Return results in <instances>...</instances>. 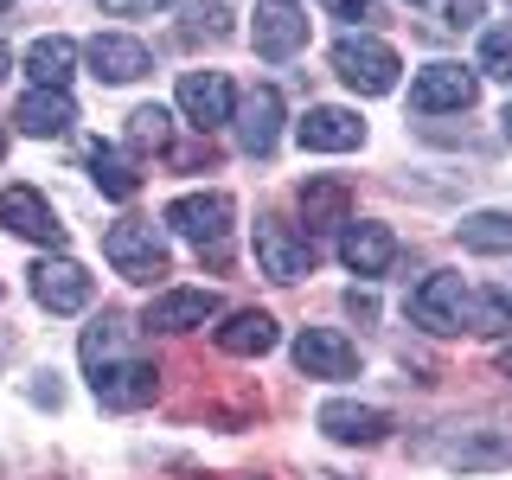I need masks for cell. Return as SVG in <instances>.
<instances>
[{"mask_svg": "<svg viewBox=\"0 0 512 480\" xmlns=\"http://www.w3.org/2000/svg\"><path fill=\"white\" fill-rule=\"evenodd\" d=\"M461 250L512 256V212H468V218H461Z\"/></svg>", "mask_w": 512, "mask_h": 480, "instance_id": "obj_26", "label": "cell"}, {"mask_svg": "<svg viewBox=\"0 0 512 480\" xmlns=\"http://www.w3.org/2000/svg\"><path fill=\"white\" fill-rule=\"evenodd\" d=\"M250 39H256V52H263V58H295L301 45H308V20H301L295 0H263V7H256Z\"/></svg>", "mask_w": 512, "mask_h": 480, "instance_id": "obj_16", "label": "cell"}, {"mask_svg": "<svg viewBox=\"0 0 512 480\" xmlns=\"http://www.w3.org/2000/svg\"><path fill=\"white\" fill-rule=\"evenodd\" d=\"M128 141H135V148L141 154H160V148H167V141H173V116H167V109H160V103H141L135 109V116H128Z\"/></svg>", "mask_w": 512, "mask_h": 480, "instance_id": "obj_28", "label": "cell"}, {"mask_svg": "<svg viewBox=\"0 0 512 480\" xmlns=\"http://www.w3.org/2000/svg\"><path fill=\"white\" fill-rule=\"evenodd\" d=\"M333 20H372V0H327Z\"/></svg>", "mask_w": 512, "mask_h": 480, "instance_id": "obj_30", "label": "cell"}, {"mask_svg": "<svg viewBox=\"0 0 512 480\" xmlns=\"http://www.w3.org/2000/svg\"><path fill=\"white\" fill-rule=\"evenodd\" d=\"M480 71L500 77V84H512V26H500V32L480 39Z\"/></svg>", "mask_w": 512, "mask_h": 480, "instance_id": "obj_29", "label": "cell"}, {"mask_svg": "<svg viewBox=\"0 0 512 480\" xmlns=\"http://www.w3.org/2000/svg\"><path fill=\"white\" fill-rule=\"evenodd\" d=\"M295 365L308 378H359V346H352L346 333H333V327H308L295 340Z\"/></svg>", "mask_w": 512, "mask_h": 480, "instance_id": "obj_15", "label": "cell"}, {"mask_svg": "<svg viewBox=\"0 0 512 480\" xmlns=\"http://www.w3.org/2000/svg\"><path fill=\"white\" fill-rule=\"evenodd\" d=\"M231 218H237L231 192H186V199L167 205V224H173V231H180L199 256H212L218 269L231 263Z\"/></svg>", "mask_w": 512, "mask_h": 480, "instance_id": "obj_1", "label": "cell"}, {"mask_svg": "<svg viewBox=\"0 0 512 480\" xmlns=\"http://www.w3.org/2000/svg\"><path fill=\"white\" fill-rule=\"evenodd\" d=\"M148 45L128 39V32H96L90 39V71L103 77V84H135V77H148Z\"/></svg>", "mask_w": 512, "mask_h": 480, "instance_id": "obj_18", "label": "cell"}, {"mask_svg": "<svg viewBox=\"0 0 512 480\" xmlns=\"http://www.w3.org/2000/svg\"><path fill=\"white\" fill-rule=\"evenodd\" d=\"M0 224H7L13 237H26V244H64L58 212L45 205V192H32V186H7V192H0Z\"/></svg>", "mask_w": 512, "mask_h": 480, "instance_id": "obj_13", "label": "cell"}, {"mask_svg": "<svg viewBox=\"0 0 512 480\" xmlns=\"http://www.w3.org/2000/svg\"><path fill=\"white\" fill-rule=\"evenodd\" d=\"M410 7H423V0H410Z\"/></svg>", "mask_w": 512, "mask_h": 480, "instance_id": "obj_39", "label": "cell"}, {"mask_svg": "<svg viewBox=\"0 0 512 480\" xmlns=\"http://www.w3.org/2000/svg\"><path fill=\"white\" fill-rule=\"evenodd\" d=\"M276 314H263V308H244V314H231L218 327V352H231V359H263V352H276Z\"/></svg>", "mask_w": 512, "mask_h": 480, "instance_id": "obj_21", "label": "cell"}, {"mask_svg": "<svg viewBox=\"0 0 512 480\" xmlns=\"http://www.w3.org/2000/svg\"><path fill=\"white\" fill-rule=\"evenodd\" d=\"M103 13H116V20H128V13H148V7H160V0H96Z\"/></svg>", "mask_w": 512, "mask_h": 480, "instance_id": "obj_33", "label": "cell"}, {"mask_svg": "<svg viewBox=\"0 0 512 480\" xmlns=\"http://www.w3.org/2000/svg\"><path fill=\"white\" fill-rule=\"evenodd\" d=\"M7 64H13V58H7V45H0V77H7Z\"/></svg>", "mask_w": 512, "mask_h": 480, "instance_id": "obj_36", "label": "cell"}, {"mask_svg": "<svg viewBox=\"0 0 512 480\" xmlns=\"http://www.w3.org/2000/svg\"><path fill=\"white\" fill-rule=\"evenodd\" d=\"M13 122H20L26 135L52 141V135H64V128L77 122V103H71V90H26L20 109H13Z\"/></svg>", "mask_w": 512, "mask_h": 480, "instance_id": "obj_22", "label": "cell"}, {"mask_svg": "<svg viewBox=\"0 0 512 480\" xmlns=\"http://www.w3.org/2000/svg\"><path fill=\"white\" fill-rule=\"evenodd\" d=\"M500 128H506V135H512V103H506V116H500Z\"/></svg>", "mask_w": 512, "mask_h": 480, "instance_id": "obj_35", "label": "cell"}, {"mask_svg": "<svg viewBox=\"0 0 512 480\" xmlns=\"http://www.w3.org/2000/svg\"><path fill=\"white\" fill-rule=\"evenodd\" d=\"M103 256H109V269H116L122 282H160V276L173 269L167 237H160L148 218H122V224H109V231H103Z\"/></svg>", "mask_w": 512, "mask_h": 480, "instance_id": "obj_2", "label": "cell"}, {"mask_svg": "<svg viewBox=\"0 0 512 480\" xmlns=\"http://www.w3.org/2000/svg\"><path fill=\"white\" fill-rule=\"evenodd\" d=\"M340 263L352 276H384V269L397 263V237L384 231V224H346L340 231Z\"/></svg>", "mask_w": 512, "mask_h": 480, "instance_id": "obj_19", "label": "cell"}, {"mask_svg": "<svg viewBox=\"0 0 512 480\" xmlns=\"http://www.w3.org/2000/svg\"><path fill=\"white\" fill-rule=\"evenodd\" d=\"M231 122H237V148L263 160L269 148H276V135H282V90L276 84H256L244 103L231 109Z\"/></svg>", "mask_w": 512, "mask_h": 480, "instance_id": "obj_11", "label": "cell"}, {"mask_svg": "<svg viewBox=\"0 0 512 480\" xmlns=\"http://www.w3.org/2000/svg\"><path fill=\"white\" fill-rule=\"evenodd\" d=\"M320 429H327L333 442H384L391 436V416L378 404H346V397H333V404H320Z\"/></svg>", "mask_w": 512, "mask_h": 480, "instance_id": "obj_20", "label": "cell"}, {"mask_svg": "<svg viewBox=\"0 0 512 480\" xmlns=\"http://www.w3.org/2000/svg\"><path fill=\"white\" fill-rule=\"evenodd\" d=\"M512 327V301L500 288H468V333H506Z\"/></svg>", "mask_w": 512, "mask_h": 480, "instance_id": "obj_27", "label": "cell"}, {"mask_svg": "<svg viewBox=\"0 0 512 480\" xmlns=\"http://www.w3.org/2000/svg\"><path fill=\"white\" fill-rule=\"evenodd\" d=\"M0 160H7V128H0Z\"/></svg>", "mask_w": 512, "mask_h": 480, "instance_id": "obj_37", "label": "cell"}, {"mask_svg": "<svg viewBox=\"0 0 512 480\" xmlns=\"http://www.w3.org/2000/svg\"><path fill=\"white\" fill-rule=\"evenodd\" d=\"M410 320L423 333H461L468 327V282L436 269V276H423L410 288Z\"/></svg>", "mask_w": 512, "mask_h": 480, "instance_id": "obj_5", "label": "cell"}, {"mask_svg": "<svg viewBox=\"0 0 512 480\" xmlns=\"http://www.w3.org/2000/svg\"><path fill=\"white\" fill-rule=\"evenodd\" d=\"M487 0H448V26H474Z\"/></svg>", "mask_w": 512, "mask_h": 480, "instance_id": "obj_31", "label": "cell"}, {"mask_svg": "<svg viewBox=\"0 0 512 480\" xmlns=\"http://www.w3.org/2000/svg\"><path fill=\"white\" fill-rule=\"evenodd\" d=\"M90 391H96V404H103V410H141V404H154V397H160V365L128 352V359L90 372Z\"/></svg>", "mask_w": 512, "mask_h": 480, "instance_id": "obj_6", "label": "cell"}, {"mask_svg": "<svg viewBox=\"0 0 512 480\" xmlns=\"http://www.w3.org/2000/svg\"><path fill=\"white\" fill-rule=\"evenodd\" d=\"M7 7H13V0H0V20H7Z\"/></svg>", "mask_w": 512, "mask_h": 480, "instance_id": "obj_38", "label": "cell"}, {"mask_svg": "<svg viewBox=\"0 0 512 480\" xmlns=\"http://www.w3.org/2000/svg\"><path fill=\"white\" fill-rule=\"evenodd\" d=\"M173 167H212V141H199V148H173Z\"/></svg>", "mask_w": 512, "mask_h": 480, "instance_id": "obj_32", "label": "cell"}, {"mask_svg": "<svg viewBox=\"0 0 512 480\" xmlns=\"http://www.w3.org/2000/svg\"><path fill=\"white\" fill-rule=\"evenodd\" d=\"M301 148L308 154H346V148H359L365 141V122L352 116V109H340V103H320V109H308L301 116Z\"/></svg>", "mask_w": 512, "mask_h": 480, "instance_id": "obj_17", "label": "cell"}, {"mask_svg": "<svg viewBox=\"0 0 512 480\" xmlns=\"http://www.w3.org/2000/svg\"><path fill=\"white\" fill-rule=\"evenodd\" d=\"M180 109H186V122L199 128V135L224 128V122H231V109H237L231 77H224V71H186L180 77Z\"/></svg>", "mask_w": 512, "mask_h": 480, "instance_id": "obj_9", "label": "cell"}, {"mask_svg": "<svg viewBox=\"0 0 512 480\" xmlns=\"http://www.w3.org/2000/svg\"><path fill=\"white\" fill-rule=\"evenodd\" d=\"M474 103V71H461V64H429V71H416L410 84V109L416 116H448V109H468Z\"/></svg>", "mask_w": 512, "mask_h": 480, "instance_id": "obj_10", "label": "cell"}, {"mask_svg": "<svg viewBox=\"0 0 512 480\" xmlns=\"http://www.w3.org/2000/svg\"><path fill=\"white\" fill-rule=\"evenodd\" d=\"M205 320H218V295H212V288H167V295L148 301L141 327H148V333H192V327H205Z\"/></svg>", "mask_w": 512, "mask_h": 480, "instance_id": "obj_12", "label": "cell"}, {"mask_svg": "<svg viewBox=\"0 0 512 480\" xmlns=\"http://www.w3.org/2000/svg\"><path fill=\"white\" fill-rule=\"evenodd\" d=\"M500 372H506V378H512V346H506V352H500Z\"/></svg>", "mask_w": 512, "mask_h": 480, "instance_id": "obj_34", "label": "cell"}, {"mask_svg": "<svg viewBox=\"0 0 512 480\" xmlns=\"http://www.w3.org/2000/svg\"><path fill=\"white\" fill-rule=\"evenodd\" d=\"M128 333H135V327H128L122 314H96L84 327V346H77V352H84V372H103V365L128 359Z\"/></svg>", "mask_w": 512, "mask_h": 480, "instance_id": "obj_24", "label": "cell"}, {"mask_svg": "<svg viewBox=\"0 0 512 480\" xmlns=\"http://www.w3.org/2000/svg\"><path fill=\"white\" fill-rule=\"evenodd\" d=\"M333 71H340V84H352L359 96H391L397 90V52L372 32H346L340 45H333Z\"/></svg>", "mask_w": 512, "mask_h": 480, "instance_id": "obj_3", "label": "cell"}, {"mask_svg": "<svg viewBox=\"0 0 512 480\" xmlns=\"http://www.w3.org/2000/svg\"><path fill=\"white\" fill-rule=\"evenodd\" d=\"M256 263H263L269 282H301L314 269L308 231H295V224H282V218H263L256 224Z\"/></svg>", "mask_w": 512, "mask_h": 480, "instance_id": "obj_7", "label": "cell"}, {"mask_svg": "<svg viewBox=\"0 0 512 480\" xmlns=\"http://www.w3.org/2000/svg\"><path fill=\"white\" fill-rule=\"evenodd\" d=\"M90 180H96L103 199H135V192H141L135 160H128L122 148H109V141H96V148H90Z\"/></svg>", "mask_w": 512, "mask_h": 480, "instance_id": "obj_25", "label": "cell"}, {"mask_svg": "<svg viewBox=\"0 0 512 480\" xmlns=\"http://www.w3.org/2000/svg\"><path fill=\"white\" fill-rule=\"evenodd\" d=\"M90 295H96V282H90L84 263H71V256H45V263H32V301H39V308L84 314Z\"/></svg>", "mask_w": 512, "mask_h": 480, "instance_id": "obj_8", "label": "cell"}, {"mask_svg": "<svg viewBox=\"0 0 512 480\" xmlns=\"http://www.w3.org/2000/svg\"><path fill=\"white\" fill-rule=\"evenodd\" d=\"M301 224H308V244L320 231H346L352 224V186L333 173H308L301 180Z\"/></svg>", "mask_w": 512, "mask_h": 480, "instance_id": "obj_14", "label": "cell"}, {"mask_svg": "<svg viewBox=\"0 0 512 480\" xmlns=\"http://www.w3.org/2000/svg\"><path fill=\"white\" fill-rule=\"evenodd\" d=\"M423 455L429 461H442V468H461V474H474V468H512V436L506 429H442L436 442H423Z\"/></svg>", "mask_w": 512, "mask_h": 480, "instance_id": "obj_4", "label": "cell"}, {"mask_svg": "<svg viewBox=\"0 0 512 480\" xmlns=\"http://www.w3.org/2000/svg\"><path fill=\"white\" fill-rule=\"evenodd\" d=\"M71 71H77V45L71 39H32L26 45L32 90H64V84H71Z\"/></svg>", "mask_w": 512, "mask_h": 480, "instance_id": "obj_23", "label": "cell"}]
</instances>
